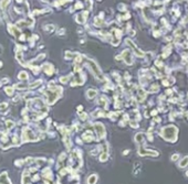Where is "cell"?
I'll list each match as a JSON object with an SVG mask.
<instances>
[{
    "mask_svg": "<svg viewBox=\"0 0 188 184\" xmlns=\"http://www.w3.org/2000/svg\"><path fill=\"white\" fill-rule=\"evenodd\" d=\"M96 181V175H92L91 179H89V184H94Z\"/></svg>",
    "mask_w": 188,
    "mask_h": 184,
    "instance_id": "obj_1",
    "label": "cell"
},
{
    "mask_svg": "<svg viewBox=\"0 0 188 184\" xmlns=\"http://www.w3.org/2000/svg\"><path fill=\"white\" fill-rule=\"evenodd\" d=\"M87 95H89V96L92 98L93 96L96 95V91H95V90H89V91H87Z\"/></svg>",
    "mask_w": 188,
    "mask_h": 184,
    "instance_id": "obj_2",
    "label": "cell"
},
{
    "mask_svg": "<svg viewBox=\"0 0 188 184\" xmlns=\"http://www.w3.org/2000/svg\"><path fill=\"white\" fill-rule=\"evenodd\" d=\"M184 159H185V160H184L183 162L180 163V167H181V168H183V167H185L186 164H188V157H186V158H184Z\"/></svg>",
    "mask_w": 188,
    "mask_h": 184,
    "instance_id": "obj_3",
    "label": "cell"
}]
</instances>
